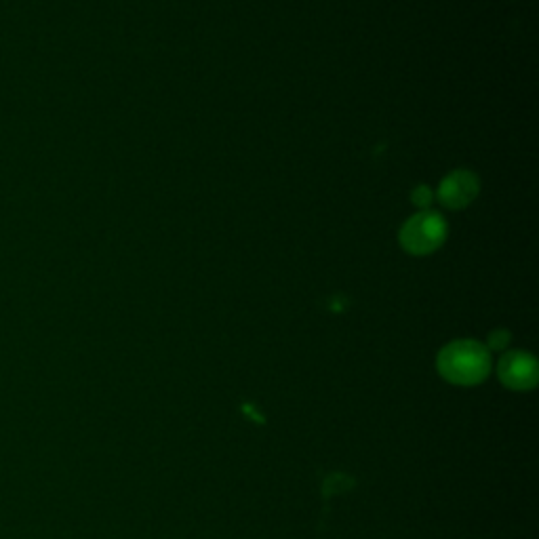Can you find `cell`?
Masks as SVG:
<instances>
[{
  "mask_svg": "<svg viewBox=\"0 0 539 539\" xmlns=\"http://www.w3.org/2000/svg\"><path fill=\"white\" fill-rule=\"evenodd\" d=\"M438 373L447 382L457 386L481 384L491 371V354L487 346L474 342V339H457L447 344L436 361Z\"/></svg>",
  "mask_w": 539,
  "mask_h": 539,
  "instance_id": "obj_1",
  "label": "cell"
},
{
  "mask_svg": "<svg viewBox=\"0 0 539 539\" xmlns=\"http://www.w3.org/2000/svg\"><path fill=\"white\" fill-rule=\"evenodd\" d=\"M510 335L506 331H495L491 337H489V346L491 348H504L508 344Z\"/></svg>",
  "mask_w": 539,
  "mask_h": 539,
  "instance_id": "obj_6",
  "label": "cell"
},
{
  "mask_svg": "<svg viewBox=\"0 0 539 539\" xmlns=\"http://www.w3.org/2000/svg\"><path fill=\"white\" fill-rule=\"evenodd\" d=\"M411 201L419 211H426V209H430V205L434 201V192L428 186H417L411 192Z\"/></svg>",
  "mask_w": 539,
  "mask_h": 539,
  "instance_id": "obj_5",
  "label": "cell"
},
{
  "mask_svg": "<svg viewBox=\"0 0 539 539\" xmlns=\"http://www.w3.org/2000/svg\"><path fill=\"white\" fill-rule=\"evenodd\" d=\"M478 192H481V182H478L476 173L466 169H455L441 179L434 198H438V203L445 209L462 211L474 201Z\"/></svg>",
  "mask_w": 539,
  "mask_h": 539,
  "instance_id": "obj_3",
  "label": "cell"
},
{
  "mask_svg": "<svg viewBox=\"0 0 539 539\" xmlns=\"http://www.w3.org/2000/svg\"><path fill=\"white\" fill-rule=\"evenodd\" d=\"M499 379L512 390H531L537 384V363L527 352H508L499 361Z\"/></svg>",
  "mask_w": 539,
  "mask_h": 539,
  "instance_id": "obj_4",
  "label": "cell"
},
{
  "mask_svg": "<svg viewBox=\"0 0 539 539\" xmlns=\"http://www.w3.org/2000/svg\"><path fill=\"white\" fill-rule=\"evenodd\" d=\"M449 236L447 219L432 209L411 215L398 232V243L411 255H430L441 249Z\"/></svg>",
  "mask_w": 539,
  "mask_h": 539,
  "instance_id": "obj_2",
  "label": "cell"
}]
</instances>
